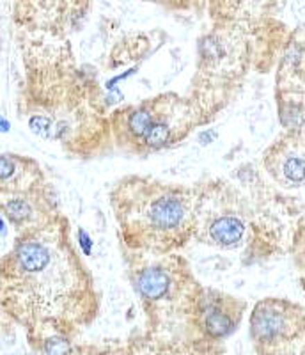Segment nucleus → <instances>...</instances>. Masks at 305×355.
Masks as SVG:
<instances>
[{
  "mask_svg": "<svg viewBox=\"0 0 305 355\" xmlns=\"http://www.w3.org/2000/svg\"><path fill=\"white\" fill-rule=\"evenodd\" d=\"M265 167L270 176L282 187H300L305 183V141L284 137L265 153Z\"/></svg>",
  "mask_w": 305,
  "mask_h": 355,
  "instance_id": "obj_7",
  "label": "nucleus"
},
{
  "mask_svg": "<svg viewBox=\"0 0 305 355\" xmlns=\"http://www.w3.org/2000/svg\"><path fill=\"white\" fill-rule=\"evenodd\" d=\"M130 284L146 316L148 350L204 352L195 313L202 284L180 252L151 254L123 249Z\"/></svg>",
  "mask_w": 305,
  "mask_h": 355,
  "instance_id": "obj_2",
  "label": "nucleus"
},
{
  "mask_svg": "<svg viewBox=\"0 0 305 355\" xmlns=\"http://www.w3.org/2000/svg\"><path fill=\"white\" fill-rule=\"evenodd\" d=\"M0 307L28 336L71 341L100 313L96 283L71 240L69 220L57 215L21 231L0 259Z\"/></svg>",
  "mask_w": 305,
  "mask_h": 355,
  "instance_id": "obj_1",
  "label": "nucleus"
},
{
  "mask_svg": "<svg viewBox=\"0 0 305 355\" xmlns=\"http://www.w3.org/2000/svg\"><path fill=\"white\" fill-rule=\"evenodd\" d=\"M44 187V176L37 162L21 155H0V196L24 194Z\"/></svg>",
  "mask_w": 305,
  "mask_h": 355,
  "instance_id": "obj_8",
  "label": "nucleus"
},
{
  "mask_svg": "<svg viewBox=\"0 0 305 355\" xmlns=\"http://www.w3.org/2000/svg\"><path fill=\"white\" fill-rule=\"evenodd\" d=\"M109 123L114 146L133 157H149L174 148L195 126L206 125L195 101L174 91L117 107L109 114Z\"/></svg>",
  "mask_w": 305,
  "mask_h": 355,
  "instance_id": "obj_4",
  "label": "nucleus"
},
{
  "mask_svg": "<svg viewBox=\"0 0 305 355\" xmlns=\"http://www.w3.org/2000/svg\"><path fill=\"white\" fill-rule=\"evenodd\" d=\"M109 205L123 249L169 254L180 252L193 240V187L128 174L110 187Z\"/></svg>",
  "mask_w": 305,
  "mask_h": 355,
  "instance_id": "obj_3",
  "label": "nucleus"
},
{
  "mask_svg": "<svg viewBox=\"0 0 305 355\" xmlns=\"http://www.w3.org/2000/svg\"><path fill=\"white\" fill-rule=\"evenodd\" d=\"M247 304L233 295L202 286L197 302L195 327L204 352L220 343L238 329Z\"/></svg>",
  "mask_w": 305,
  "mask_h": 355,
  "instance_id": "obj_6",
  "label": "nucleus"
},
{
  "mask_svg": "<svg viewBox=\"0 0 305 355\" xmlns=\"http://www.w3.org/2000/svg\"><path fill=\"white\" fill-rule=\"evenodd\" d=\"M144 2L157 4L174 12H201L208 6V0H144Z\"/></svg>",
  "mask_w": 305,
  "mask_h": 355,
  "instance_id": "obj_9",
  "label": "nucleus"
},
{
  "mask_svg": "<svg viewBox=\"0 0 305 355\" xmlns=\"http://www.w3.org/2000/svg\"><path fill=\"white\" fill-rule=\"evenodd\" d=\"M250 338L263 354L293 352L305 339L304 311L282 299L257 302L250 315Z\"/></svg>",
  "mask_w": 305,
  "mask_h": 355,
  "instance_id": "obj_5",
  "label": "nucleus"
}]
</instances>
